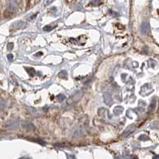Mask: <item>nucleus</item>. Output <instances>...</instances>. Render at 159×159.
<instances>
[{
  "mask_svg": "<svg viewBox=\"0 0 159 159\" xmlns=\"http://www.w3.org/2000/svg\"><path fill=\"white\" fill-rule=\"evenodd\" d=\"M82 95H83V92H77L75 95H74V96H71V97L68 100H67V104L71 105V104H73V103H75L76 102H78V100H79V99L82 98Z\"/></svg>",
  "mask_w": 159,
  "mask_h": 159,
  "instance_id": "f257e3e1",
  "label": "nucleus"
},
{
  "mask_svg": "<svg viewBox=\"0 0 159 159\" xmlns=\"http://www.w3.org/2000/svg\"><path fill=\"white\" fill-rule=\"evenodd\" d=\"M22 2V0H8V6L10 8L16 7L18 4Z\"/></svg>",
  "mask_w": 159,
  "mask_h": 159,
  "instance_id": "f03ea898",
  "label": "nucleus"
},
{
  "mask_svg": "<svg viewBox=\"0 0 159 159\" xmlns=\"http://www.w3.org/2000/svg\"><path fill=\"white\" fill-rule=\"evenodd\" d=\"M134 130H135V126H130V127H129L122 134L123 137H127V136H129L132 132H134Z\"/></svg>",
  "mask_w": 159,
  "mask_h": 159,
  "instance_id": "7ed1b4c3",
  "label": "nucleus"
},
{
  "mask_svg": "<svg viewBox=\"0 0 159 159\" xmlns=\"http://www.w3.org/2000/svg\"><path fill=\"white\" fill-rule=\"evenodd\" d=\"M22 126L24 129H27V130H33L34 128V125L30 123H22Z\"/></svg>",
  "mask_w": 159,
  "mask_h": 159,
  "instance_id": "20e7f679",
  "label": "nucleus"
},
{
  "mask_svg": "<svg viewBox=\"0 0 159 159\" xmlns=\"http://www.w3.org/2000/svg\"><path fill=\"white\" fill-rule=\"evenodd\" d=\"M112 100V97H111V95L110 93H107L105 94V102L106 103H110Z\"/></svg>",
  "mask_w": 159,
  "mask_h": 159,
  "instance_id": "39448f33",
  "label": "nucleus"
},
{
  "mask_svg": "<svg viewBox=\"0 0 159 159\" xmlns=\"http://www.w3.org/2000/svg\"><path fill=\"white\" fill-rule=\"evenodd\" d=\"M58 76L61 78H66L67 76V72L65 70H62L58 73Z\"/></svg>",
  "mask_w": 159,
  "mask_h": 159,
  "instance_id": "423d86ee",
  "label": "nucleus"
},
{
  "mask_svg": "<svg viewBox=\"0 0 159 159\" xmlns=\"http://www.w3.org/2000/svg\"><path fill=\"white\" fill-rule=\"evenodd\" d=\"M57 99H58V102H62L63 101L64 99H66V96H64V95H58V96H57Z\"/></svg>",
  "mask_w": 159,
  "mask_h": 159,
  "instance_id": "0eeeda50",
  "label": "nucleus"
},
{
  "mask_svg": "<svg viewBox=\"0 0 159 159\" xmlns=\"http://www.w3.org/2000/svg\"><path fill=\"white\" fill-rule=\"evenodd\" d=\"M52 29H53V27H51V25H47V26H45V27L43 28V30L51 31Z\"/></svg>",
  "mask_w": 159,
  "mask_h": 159,
  "instance_id": "6e6552de",
  "label": "nucleus"
},
{
  "mask_svg": "<svg viewBox=\"0 0 159 159\" xmlns=\"http://www.w3.org/2000/svg\"><path fill=\"white\" fill-rule=\"evenodd\" d=\"M142 29H149V25L148 24H147V27H145V25H143L142 26ZM142 33L143 34H147V31H145L144 30H142Z\"/></svg>",
  "mask_w": 159,
  "mask_h": 159,
  "instance_id": "1a4fd4ad",
  "label": "nucleus"
},
{
  "mask_svg": "<svg viewBox=\"0 0 159 159\" xmlns=\"http://www.w3.org/2000/svg\"><path fill=\"white\" fill-rule=\"evenodd\" d=\"M140 140H146V139H149V138L147 136H145V135H142L139 137Z\"/></svg>",
  "mask_w": 159,
  "mask_h": 159,
  "instance_id": "9d476101",
  "label": "nucleus"
},
{
  "mask_svg": "<svg viewBox=\"0 0 159 159\" xmlns=\"http://www.w3.org/2000/svg\"><path fill=\"white\" fill-rule=\"evenodd\" d=\"M53 1H54V0H46L45 5H49V4H51Z\"/></svg>",
  "mask_w": 159,
  "mask_h": 159,
  "instance_id": "9b49d317",
  "label": "nucleus"
},
{
  "mask_svg": "<svg viewBox=\"0 0 159 159\" xmlns=\"http://www.w3.org/2000/svg\"><path fill=\"white\" fill-rule=\"evenodd\" d=\"M7 57H8V59L10 60V61H11V60L13 59V55L12 54H8Z\"/></svg>",
  "mask_w": 159,
  "mask_h": 159,
  "instance_id": "f8f14e48",
  "label": "nucleus"
},
{
  "mask_svg": "<svg viewBox=\"0 0 159 159\" xmlns=\"http://www.w3.org/2000/svg\"><path fill=\"white\" fill-rule=\"evenodd\" d=\"M8 49H13V43H10L8 45Z\"/></svg>",
  "mask_w": 159,
  "mask_h": 159,
  "instance_id": "ddd939ff",
  "label": "nucleus"
}]
</instances>
